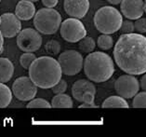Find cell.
I'll return each instance as SVG.
<instances>
[{
	"label": "cell",
	"mask_w": 146,
	"mask_h": 137,
	"mask_svg": "<svg viewBox=\"0 0 146 137\" xmlns=\"http://www.w3.org/2000/svg\"><path fill=\"white\" fill-rule=\"evenodd\" d=\"M115 63L125 73H146V37L139 33L122 34L113 49Z\"/></svg>",
	"instance_id": "6da1fadb"
},
{
	"label": "cell",
	"mask_w": 146,
	"mask_h": 137,
	"mask_svg": "<svg viewBox=\"0 0 146 137\" xmlns=\"http://www.w3.org/2000/svg\"><path fill=\"white\" fill-rule=\"evenodd\" d=\"M28 70L31 80L41 89H51L58 83L62 75L59 62L50 56L38 57Z\"/></svg>",
	"instance_id": "7a4b0ae2"
},
{
	"label": "cell",
	"mask_w": 146,
	"mask_h": 137,
	"mask_svg": "<svg viewBox=\"0 0 146 137\" xmlns=\"http://www.w3.org/2000/svg\"><path fill=\"white\" fill-rule=\"evenodd\" d=\"M83 67L87 78L96 83L109 80L115 73L113 59L102 51L88 53L84 60Z\"/></svg>",
	"instance_id": "3957f363"
},
{
	"label": "cell",
	"mask_w": 146,
	"mask_h": 137,
	"mask_svg": "<svg viewBox=\"0 0 146 137\" xmlns=\"http://www.w3.org/2000/svg\"><path fill=\"white\" fill-rule=\"evenodd\" d=\"M94 25L102 34L112 35L120 30L123 23V16L118 9L111 6H105L96 11Z\"/></svg>",
	"instance_id": "277c9868"
},
{
	"label": "cell",
	"mask_w": 146,
	"mask_h": 137,
	"mask_svg": "<svg viewBox=\"0 0 146 137\" xmlns=\"http://www.w3.org/2000/svg\"><path fill=\"white\" fill-rule=\"evenodd\" d=\"M62 23V16L56 9L51 8L40 9L34 16L35 30L44 35L55 34Z\"/></svg>",
	"instance_id": "5b68a950"
},
{
	"label": "cell",
	"mask_w": 146,
	"mask_h": 137,
	"mask_svg": "<svg viewBox=\"0 0 146 137\" xmlns=\"http://www.w3.org/2000/svg\"><path fill=\"white\" fill-rule=\"evenodd\" d=\"M58 62L62 74L74 76L80 73L83 68L84 58L80 52L74 49H68L60 54Z\"/></svg>",
	"instance_id": "8992f818"
},
{
	"label": "cell",
	"mask_w": 146,
	"mask_h": 137,
	"mask_svg": "<svg viewBox=\"0 0 146 137\" xmlns=\"http://www.w3.org/2000/svg\"><path fill=\"white\" fill-rule=\"evenodd\" d=\"M60 35L67 42L76 43L86 37L87 30L81 21L72 17L62 21Z\"/></svg>",
	"instance_id": "52a82bcc"
},
{
	"label": "cell",
	"mask_w": 146,
	"mask_h": 137,
	"mask_svg": "<svg viewBox=\"0 0 146 137\" xmlns=\"http://www.w3.org/2000/svg\"><path fill=\"white\" fill-rule=\"evenodd\" d=\"M42 37L40 33L33 28H25L17 35V46L24 52H35L40 49Z\"/></svg>",
	"instance_id": "ba28073f"
},
{
	"label": "cell",
	"mask_w": 146,
	"mask_h": 137,
	"mask_svg": "<svg viewBox=\"0 0 146 137\" xmlns=\"http://www.w3.org/2000/svg\"><path fill=\"white\" fill-rule=\"evenodd\" d=\"M12 93L18 100L27 102L35 98L37 93V86L30 78L21 77L18 78L12 84Z\"/></svg>",
	"instance_id": "9c48e42d"
},
{
	"label": "cell",
	"mask_w": 146,
	"mask_h": 137,
	"mask_svg": "<svg viewBox=\"0 0 146 137\" xmlns=\"http://www.w3.org/2000/svg\"><path fill=\"white\" fill-rule=\"evenodd\" d=\"M115 90L119 96L130 99L139 92L140 83L133 75L126 74L120 76L115 82Z\"/></svg>",
	"instance_id": "30bf717a"
},
{
	"label": "cell",
	"mask_w": 146,
	"mask_h": 137,
	"mask_svg": "<svg viewBox=\"0 0 146 137\" xmlns=\"http://www.w3.org/2000/svg\"><path fill=\"white\" fill-rule=\"evenodd\" d=\"M22 30V23L20 19L13 13H4L1 15L0 32L7 38L14 37Z\"/></svg>",
	"instance_id": "8fae6325"
},
{
	"label": "cell",
	"mask_w": 146,
	"mask_h": 137,
	"mask_svg": "<svg viewBox=\"0 0 146 137\" xmlns=\"http://www.w3.org/2000/svg\"><path fill=\"white\" fill-rule=\"evenodd\" d=\"M120 4L121 13L127 20H137L144 13L143 0H122Z\"/></svg>",
	"instance_id": "7c38bea8"
},
{
	"label": "cell",
	"mask_w": 146,
	"mask_h": 137,
	"mask_svg": "<svg viewBox=\"0 0 146 137\" xmlns=\"http://www.w3.org/2000/svg\"><path fill=\"white\" fill-rule=\"evenodd\" d=\"M63 8L69 16L82 19L90 9V0H64Z\"/></svg>",
	"instance_id": "4fadbf2b"
},
{
	"label": "cell",
	"mask_w": 146,
	"mask_h": 137,
	"mask_svg": "<svg viewBox=\"0 0 146 137\" xmlns=\"http://www.w3.org/2000/svg\"><path fill=\"white\" fill-rule=\"evenodd\" d=\"M86 92H90L96 94V88L90 79H79L72 86V95L78 102L82 103V96Z\"/></svg>",
	"instance_id": "5bb4252c"
},
{
	"label": "cell",
	"mask_w": 146,
	"mask_h": 137,
	"mask_svg": "<svg viewBox=\"0 0 146 137\" xmlns=\"http://www.w3.org/2000/svg\"><path fill=\"white\" fill-rule=\"evenodd\" d=\"M35 14V7L33 2L28 0H21L15 9V15L22 21H29Z\"/></svg>",
	"instance_id": "9a60e30c"
},
{
	"label": "cell",
	"mask_w": 146,
	"mask_h": 137,
	"mask_svg": "<svg viewBox=\"0 0 146 137\" xmlns=\"http://www.w3.org/2000/svg\"><path fill=\"white\" fill-rule=\"evenodd\" d=\"M14 74V65L11 61L1 57L0 58V83H7L11 79Z\"/></svg>",
	"instance_id": "2e32d148"
},
{
	"label": "cell",
	"mask_w": 146,
	"mask_h": 137,
	"mask_svg": "<svg viewBox=\"0 0 146 137\" xmlns=\"http://www.w3.org/2000/svg\"><path fill=\"white\" fill-rule=\"evenodd\" d=\"M102 106L103 108H129V106L126 99L121 96H110L104 100Z\"/></svg>",
	"instance_id": "e0dca14e"
},
{
	"label": "cell",
	"mask_w": 146,
	"mask_h": 137,
	"mask_svg": "<svg viewBox=\"0 0 146 137\" xmlns=\"http://www.w3.org/2000/svg\"><path fill=\"white\" fill-rule=\"evenodd\" d=\"M51 106L54 108H72L73 100L69 95L65 94V93L56 94L52 98Z\"/></svg>",
	"instance_id": "ac0fdd59"
},
{
	"label": "cell",
	"mask_w": 146,
	"mask_h": 137,
	"mask_svg": "<svg viewBox=\"0 0 146 137\" xmlns=\"http://www.w3.org/2000/svg\"><path fill=\"white\" fill-rule=\"evenodd\" d=\"M12 100V92L4 83H0V108L9 106Z\"/></svg>",
	"instance_id": "d6986e66"
},
{
	"label": "cell",
	"mask_w": 146,
	"mask_h": 137,
	"mask_svg": "<svg viewBox=\"0 0 146 137\" xmlns=\"http://www.w3.org/2000/svg\"><path fill=\"white\" fill-rule=\"evenodd\" d=\"M78 42H79L78 43V48L82 52L90 53L93 51L96 47V42L94 39L90 37H87V35Z\"/></svg>",
	"instance_id": "ffe728a7"
},
{
	"label": "cell",
	"mask_w": 146,
	"mask_h": 137,
	"mask_svg": "<svg viewBox=\"0 0 146 137\" xmlns=\"http://www.w3.org/2000/svg\"><path fill=\"white\" fill-rule=\"evenodd\" d=\"M97 45L101 49L108 50L110 49H112V47L113 46V39L111 35L102 34L98 37Z\"/></svg>",
	"instance_id": "44dd1931"
},
{
	"label": "cell",
	"mask_w": 146,
	"mask_h": 137,
	"mask_svg": "<svg viewBox=\"0 0 146 137\" xmlns=\"http://www.w3.org/2000/svg\"><path fill=\"white\" fill-rule=\"evenodd\" d=\"M45 50H46V52L51 56L58 55L59 52L60 51V45L57 40H53V39H51V40H49L46 43Z\"/></svg>",
	"instance_id": "7402d4cb"
},
{
	"label": "cell",
	"mask_w": 146,
	"mask_h": 137,
	"mask_svg": "<svg viewBox=\"0 0 146 137\" xmlns=\"http://www.w3.org/2000/svg\"><path fill=\"white\" fill-rule=\"evenodd\" d=\"M27 108H50L51 104L43 98H34L27 104Z\"/></svg>",
	"instance_id": "603a6c76"
},
{
	"label": "cell",
	"mask_w": 146,
	"mask_h": 137,
	"mask_svg": "<svg viewBox=\"0 0 146 137\" xmlns=\"http://www.w3.org/2000/svg\"><path fill=\"white\" fill-rule=\"evenodd\" d=\"M35 59L36 57L33 52H24L20 57V63L24 69H28Z\"/></svg>",
	"instance_id": "cb8c5ba5"
},
{
	"label": "cell",
	"mask_w": 146,
	"mask_h": 137,
	"mask_svg": "<svg viewBox=\"0 0 146 137\" xmlns=\"http://www.w3.org/2000/svg\"><path fill=\"white\" fill-rule=\"evenodd\" d=\"M132 106L134 108H146V92H138L133 97Z\"/></svg>",
	"instance_id": "d4e9b609"
},
{
	"label": "cell",
	"mask_w": 146,
	"mask_h": 137,
	"mask_svg": "<svg viewBox=\"0 0 146 137\" xmlns=\"http://www.w3.org/2000/svg\"><path fill=\"white\" fill-rule=\"evenodd\" d=\"M67 90V82L64 79L60 78L59 82L56 85L52 87V92L54 94H60V93H64Z\"/></svg>",
	"instance_id": "484cf974"
},
{
	"label": "cell",
	"mask_w": 146,
	"mask_h": 137,
	"mask_svg": "<svg viewBox=\"0 0 146 137\" xmlns=\"http://www.w3.org/2000/svg\"><path fill=\"white\" fill-rule=\"evenodd\" d=\"M134 27L139 34H145L146 33V18H139L135 20Z\"/></svg>",
	"instance_id": "4316f807"
},
{
	"label": "cell",
	"mask_w": 146,
	"mask_h": 137,
	"mask_svg": "<svg viewBox=\"0 0 146 137\" xmlns=\"http://www.w3.org/2000/svg\"><path fill=\"white\" fill-rule=\"evenodd\" d=\"M121 33L122 34H130V33H134L135 31V27H134V23H132L129 20L127 21H123L122 25L120 27Z\"/></svg>",
	"instance_id": "83f0119b"
},
{
	"label": "cell",
	"mask_w": 146,
	"mask_h": 137,
	"mask_svg": "<svg viewBox=\"0 0 146 137\" xmlns=\"http://www.w3.org/2000/svg\"><path fill=\"white\" fill-rule=\"evenodd\" d=\"M95 93L90 92H86L82 96V103H87L90 104H95Z\"/></svg>",
	"instance_id": "f1b7e54d"
},
{
	"label": "cell",
	"mask_w": 146,
	"mask_h": 137,
	"mask_svg": "<svg viewBox=\"0 0 146 137\" xmlns=\"http://www.w3.org/2000/svg\"><path fill=\"white\" fill-rule=\"evenodd\" d=\"M59 0H42V3L46 8H51L53 9L54 7L57 6Z\"/></svg>",
	"instance_id": "f546056e"
},
{
	"label": "cell",
	"mask_w": 146,
	"mask_h": 137,
	"mask_svg": "<svg viewBox=\"0 0 146 137\" xmlns=\"http://www.w3.org/2000/svg\"><path fill=\"white\" fill-rule=\"evenodd\" d=\"M79 108H96L98 107L97 104H87V103H83L82 104H80Z\"/></svg>",
	"instance_id": "4dcf8cb0"
},
{
	"label": "cell",
	"mask_w": 146,
	"mask_h": 137,
	"mask_svg": "<svg viewBox=\"0 0 146 137\" xmlns=\"http://www.w3.org/2000/svg\"><path fill=\"white\" fill-rule=\"evenodd\" d=\"M140 86H141V88L142 90H143V91L146 92V74L143 75V77L141 78Z\"/></svg>",
	"instance_id": "1f68e13d"
},
{
	"label": "cell",
	"mask_w": 146,
	"mask_h": 137,
	"mask_svg": "<svg viewBox=\"0 0 146 137\" xmlns=\"http://www.w3.org/2000/svg\"><path fill=\"white\" fill-rule=\"evenodd\" d=\"M3 47H4V37L0 32V53H2L3 51Z\"/></svg>",
	"instance_id": "d6a6232c"
},
{
	"label": "cell",
	"mask_w": 146,
	"mask_h": 137,
	"mask_svg": "<svg viewBox=\"0 0 146 137\" xmlns=\"http://www.w3.org/2000/svg\"><path fill=\"white\" fill-rule=\"evenodd\" d=\"M105 1L109 2L110 4H112V5H118V4H120L122 0H105Z\"/></svg>",
	"instance_id": "836d02e7"
},
{
	"label": "cell",
	"mask_w": 146,
	"mask_h": 137,
	"mask_svg": "<svg viewBox=\"0 0 146 137\" xmlns=\"http://www.w3.org/2000/svg\"><path fill=\"white\" fill-rule=\"evenodd\" d=\"M143 9H144V13H146V0H144L143 2Z\"/></svg>",
	"instance_id": "e575fe53"
},
{
	"label": "cell",
	"mask_w": 146,
	"mask_h": 137,
	"mask_svg": "<svg viewBox=\"0 0 146 137\" xmlns=\"http://www.w3.org/2000/svg\"><path fill=\"white\" fill-rule=\"evenodd\" d=\"M28 1H31V2H37L39 0H28Z\"/></svg>",
	"instance_id": "d590c367"
},
{
	"label": "cell",
	"mask_w": 146,
	"mask_h": 137,
	"mask_svg": "<svg viewBox=\"0 0 146 137\" xmlns=\"http://www.w3.org/2000/svg\"><path fill=\"white\" fill-rule=\"evenodd\" d=\"M0 23H1V16H0Z\"/></svg>",
	"instance_id": "8d00e7d4"
},
{
	"label": "cell",
	"mask_w": 146,
	"mask_h": 137,
	"mask_svg": "<svg viewBox=\"0 0 146 137\" xmlns=\"http://www.w3.org/2000/svg\"><path fill=\"white\" fill-rule=\"evenodd\" d=\"M1 1H2V0H0V2H1Z\"/></svg>",
	"instance_id": "74e56055"
}]
</instances>
